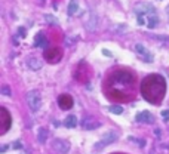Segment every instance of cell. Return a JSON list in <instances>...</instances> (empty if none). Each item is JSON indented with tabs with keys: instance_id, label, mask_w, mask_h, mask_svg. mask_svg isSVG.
<instances>
[{
	"instance_id": "22",
	"label": "cell",
	"mask_w": 169,
	"mask_h": 154,
	"mask_svg": "<svg viewBox=\"0 0 169 154\" xmlns=\"http://www.w3.org/2000/svg\"><path fill=\"white\" fill-rule=\"evenodd\" d=\"M19 34L21 36H25V28H19Z\"/></svg>"
},
{
	"instance_id": "4",
	"label": "cell",
	"mask_w": 169,
	"mask_h": 154,
	"mask_svg": "<svg viewBox=\"0 0 169 154\" xmlns=\"http://www.w3.org/2000/svg\"><path fill=\"white\" fill-rule=\"evenodd\" d=\"M52 148L60 154H67L70 151V144L64 139H54L52 141Z\"/></svg>"
},
{
	"instance_id": "2",
	"label": "cell",
	"mask_w": 169,
	"mask_h": 154,
	"mask_svg": "<svg viewBox=\"0 0 169 154\" xmlns=\"http://www.w3.org/2000/svg\"><path fill=\"white\" fill-rule=\"evenodd\" d=\"M119 138V135H117V132L116 131H110V132H107L105 135H102V138H101L98 142L95 144V147L94 148L95 150H102L105 147V145H110V144H113L116 139Z\"/></svg>"
},
{
	"instance_id": "3",
	"label": "cell",
	"mask_w": 169,
	"mask_h": 154,
	"mask_svg": "<svg viewBox=\"0 0 169 154\" xmlns=\"http://www.w3.org/2000/svg\"><path fill=\"white\" fill-rule=\"evenodd\" d=\"M27 104L30 107L31 111H39L40 110V105H42V99H40V95H39V92L36 91H30L27 93Z\"/></svg>"
},
{
	"instance_id": "1",
	"label": "cell",
	"mask_w": 169,
	"mask_h": 154,
	"mask_svg": "<svg viewBox=\"0 0 169 154\" xmlns=\"http://www.w3.org/2000/svg\"><path fill=\"white\" fill-rule=\"evenodd\" d=\"M135 14H137L138 24H139V25H145V27H147L148 18L153 16V15H157L156 14L154 6L150 5V3H139V5L135 8Z\"/></svg>"
},
{
	"instance_id": "21",
	"label": "cell",
	"mask_w": 169,
	"mask_h": 154,
	"mask_svg": "<svg viewBox=\"0 0 169 154\" xmlns=\"http://www.w3.org/2000/svg\"><path fill=\"white\" fill-rule=\"evenodd\" d=\"M102 54H104V55H107V56H111V52H110V50H102Z\"/></svg>"
},
{
	"instance_id": "20",
	"label": "cell",
	"mask_w": 169,
	"mask_h": 154,
	"mask_svg": "<svg viewBox=\"0 0 169 154\" xmlns=\"http://www.w3.org/2000/svg\"><path fill=\"white\" fill-rule=\"evenodd\" d=\"M12 147H14V148H21V142H18V141H16V142H14V144H12Z\"/></svg>"
},
{
	"instance_id": "16",
	"label": "cell",
	"mask_w": 169,
	"mask_h": 154,
	"mask_svg": "<svg viewBox=\"0 0 169 154\" xmlns=\"http://www.w3.org/2000/svg\"><path fill=\"white\" fill-rule=\"evenodd\" d=\"M45 18H46V21H49V22H52V24H56V22H58V21L55 19L54 15H46Z\"/></svg>"
},
{
	"instance_id": "6",
	"label": "cell",
	"mask_w": 169,
	"mask_h": 154,
	"mask_svg": "<svg viewBox=\"0 0 169 154\" xmlns=\"http://www.w3.org/2000/svg\"><path fill=\"white\" fill-rule=\"evenodd\" d=\"M135 120H137V122H139V123H153L154 117H153V116H151V113H148V111H139V113L137 114Z\"/></svg>"
},
{
	"instance_id": "17",
	"label": "cell",
	"mask_w": 169,
	"mask_h": 154,
	"mask_svg": "<svg viewBox=\"0 0 169 154\" xmlns=\"http://www.w3.org/2000/svg\"><path fill=\"white\" fill-rule=\"evenodd\" d=\"M2 93H3V95H8V96H10V95H12V93H10V91H9V87H8V86H3V87H2Z\"/></svg>"
},
{
	"instance_id": "7",
	"label": "cell",
	"mask_w": 169,
	"mask_h": 154,
	"mask_svg": "<svg viewBox=\"0 0 169 154\" xmlns=\"http://www.w3.org/2000/svg\"><path fill=\"white\" fill-rule=\"evenodd\" d=\"M82 126H83V129L91 131V129H96V127H100L101 123L100 122H95L92 117H86V119H83V120H82Z\"/></svg>"
},
{
	"instance_id": "8",
	"label": "cell",
	"mask_w": 169,
	"mask_h": 154,
	"mask_svg": "<svg viewBox=\"0 0 169 154\" xmlns=\"http://www.w3.org/2000/svg\"><path fill=\"white\" fill-rule=\"evenodd\" d=\"M58 102H60V105H61V107H62L64 110L70 108V107L73 105V99H71L68 95H62L60 99H58Z\"/></svg>"
},
{
	"instance_id": "11",
	"label": "cell",
	"mask_w": 169,
	"mask_h": 154,
	"mask_svg": "<svg viewBox=\"0 0 169 154\" xmlns=\"http://www.w3.org/2000/svg\"><path fill=\"white\" fill-rule=\"evenodd\" d=\"M108 111L113 114H122L123 113V108L120 105H111V107H108Z\"/></svg>"
},
{
	"instance_id": "23",
	"label": "cell",
	"mask_w": 169,
	"mask_h": 154,
	"mask_svg": "<svg viewBox=\"0 0 169 154\" xmlns=\"http://www.w3.org/2000/svg\"><path fill=\"white\" fill-rule=\"evenodd\" d=\"M6 150H8V145H3V147H2V148H0V151H2V153H5Z\"/></svg>"
},
{
	"instance_id": "9",
	"label": "cell",
	"mask_w": 169,
	"mask_h": 154,
	"mask_svg": "<svg viewBox=\"0 0 169 154\" xmlns=\"http://www.w3.org/2000/svg\"><path fill=\"white\" fill-rule=\"evenodd\" d=\"M79 9V0H70L68 3V15H74Z\"/></svg>"
},
{
	"instance_id": "18",
	"label": "cell",
	"mask_w": 169,
	"mask_h": 154,
	"mask_svg": "<svg viewBox=\"0 0 169 154\" xmlns=\"http://www.w3.org/2000/svg\"><path fill=\"white\" fill-rule=\"evenodd\" d=\"M162 117H163L165 122L169 120V110H163V111H162Z\"/></svg>"
},
{
	"instance_id": "12",
	"label": "cell",
	"mask_w": 169,
	"mask_h": 154,
	"mask_svg": "<svg viewBox=\"0 0 169 154\" xmlns=\"http://www.w3.org/2000/svg\"><path fill=\"white\" fill-rule=\"evenodd\" d=\"M28 64H30V68H31V70H39V68L42 67V62L37 61V59H30Z\"/></svg>"
},
{
	"instance_id": "14",
	"label": "cell",
	"mask_w": 169,
	"mask_h": 154,
	"mask_svg": "<svg viewBox=\"0 0 169 154\" xmlns=\"http://www.w3.org/2000/svg\"><path fill=\"white\" fill-rule=\"evenodd\" d=\"M45 39H43V34H39V36H37V40H36V43H34V45L36 46H45L46 43H45Z\"/></svg>"
},
{
	"instance_id": "13",
	"label": "cell",
	"mask_w": 169,
	"mask_h": 154,
	"mask_svg": "<svg viewBox=\"0 0 169 154\" xmlns=\"http://www.w3.org/2000/svg\"><path fill=\"white\" fill-rule=\"evenodd\" d=\"M46 136H48V131H46V129H39V138H37L39 142L43 144V142L46 141Z\"/></svg>"
},
{
	"instance_id": "15",
	"label": "cell",
	"mask_w": 169,
	"mask_h": 154,
	"mask_svg": "<svg viewBox=\"0 0 169 154\" xmlns=\"http://www.w3.org/2000/svg\"><path fill=\"white\" fill-rule=\"evenodd\" d=\"M128 139L129 141H133V142H138V145H141V147H144V145H145V141H144V139H137V138H133V136H129Z\"/></svg>"
},
{
	"instance_id": "10",
	"label": "cell",
	"mask_w": 169,
	"mask_h": 154,
	"mask_svg": "<svg viewBox=\"0 0 169 154\" xmlns=\"http://www.w3.org/2000/svg\"><path fill=\"white\" fill-rule=\"evenodd\" d=\"M64 125L67 127H76V125H77V119H76V116H68V117L65 119Z\"/></svg>"
},
{
	"instance_id": "19",
	"label": "cell",
	"mask_w": 169,
	"mask_h": 154,
	"mask_svg": "<svg viewBox=\"0 0 169 154\" xmlns=\"http://www.w3.org/2000/svg\"><path fill=\"white\" fill-rule=\"evenodd\" d=\"M150 36H151V37H154V39H159V40H165V42L169 40V37H168V36H156V34H150Z\"/></svg>"
},
{
	"instance_id": "5",
	"label": "cell",
	"mask_w": 169,
	"mask_h": 154,
	"mask_svg": "<svg viewBox=\"0 0 169 154\" xmlns=\"http://www.w3.org/2000/svg\"><path fill=\"white\" fill-rule=\"evenodd\" d=\"M135 49H137V52H138V55L141 56L144 61H147V62H153V55H151V52L148 49H147L144 45H141V43H138L137 46H135Z\"/></svg>"
}]
</instances>
